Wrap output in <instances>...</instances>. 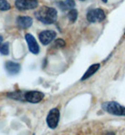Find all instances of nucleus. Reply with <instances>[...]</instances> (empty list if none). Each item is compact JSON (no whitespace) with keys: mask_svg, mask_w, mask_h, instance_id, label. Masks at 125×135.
<instances>
[{"mask_svg":"<svg viewBox=\"0 0 125 135\" xmlns=\"http://www.w3.org/2000/svg\"><path fill=\"white\" fill-rule=\"evenodd\" d=\"M35 16L41 23L49 25V24H53L56 20L58 11L55 8L43 6L35 12Z\"/></svg>","mask_w":125,"mask_h":135,"instance_id":"nucleus-1","label":"nucleus"},{"mask_svg":"<svg viewBox=\"0 0 125 135\" xmlns=\"http://www.w3.org/2000/svg\"><path fill=\"white\" fill-rule=\"evenodd\" d=\"M102 108L105 112L116 116H125V107L118 102L107 101L102 104Z\"/></svg>","mask_w":125,"mask_h":135,"instance_id":"nucleus-2","label":"nucleus"},{"mask_svg":"<svg viewBox=\"0 0 125 135\" xmlns=\"http://www.w3.org/2000/svg\"><path fill=\"white\" fill-rule=\"evenodd\" d=\"M60 118V112L58 108H54L50 110L49 113L46 117L47 126L49 127L51 129H55L58 126V122Z\"/></svg>","mask_w":125,"mask_h":135,"instance_id":"nucleus-3","label":"nucleus"},{"mask_svg":"<svg viewBox=\"0 0 125 135\" xmlns=\"http://www.w3.org/2000/svg\"><path fill=\"white\" fill-rule=\"evenodd\" d=\"M105 13L102 9H93L87 13V20L89 23H99L105 20Z\"/></svg>","mask_w":125,"mask_h":135,"instance_id":"nucleus-4","label":"nucleus"},{"mask_svg":"<svg viewBox=\"0 0 125 135\" xmlns=\"http://www.w3.org/2000/svg\"><path fill=\"white\" fill-rule=\"evenodd\" d=\"M38 0H15V6L20 11L33 9L38 7Z\"/></svg>","mask_w":125,"mask_h":135,"instance_id":"nucleus-5","label":"nucleus"},{"mask_svg":"<svg viewBox=\"0 0 125 135\" xmlns=\"http://www.w3.org/2000/svg\"><path fill=\"white\" fill-rule=\"evenodd\" d=\"M44 94L40 91H28L25 92V100L29 103H39L43 99Z\"/></svg>","mask_w":125,"mask_h":135,"instance_id":"nucleus-6","label":"nucleus"},{"mask_svg":"<svg viewBox=\"0 0 125 135\" xmlns=\"http://www.w3.org/2000/svg\"><path fill=\"white\" fill-rule=\"evenodd\" d=\"M25 38L27 43V47H28L29 51L31 52L32 54H35V55L39 54V52H40V46H39L35 37H34L32 34L27 33Z\"/></svg>","mask_w":125,"mask_h":135,"instance_id":"nucleus-7","label":"nucleus"},{"mask_svg":"<svg viewBox=\"0 0 125 135\" xmlns=\"http://www.w3.org/2000/svg\"><path fill=\"white\" fill-rule=\"evenodd\" d=\"M56 33L54 30H43L39 34V39L43 45H47L56 38Z\"/></svg>","mask_w":125,"mask_h":135,"instance_id":"nucleus-8","label":"nucleus"},{"mask_svg":"<svg viewBox=\"0 0 125 135\" xmlns=\"http://www.w3.org/2000/svg\"><path fill=\"white\" fill-rule=\"evenodd\" d=\"M16 23H17V26L20 28L27 29L32 26L33 20L29 16H19L17 18V20H16Z\"/></svg>","mask_w":125,"mask_h":135,"instance_id":"nucleus-9","label":"nucleus"},{"mask_svg":"<svg viewBox=\"0 0 125 135\" xmlns=\"http://www.w3.org/2000/svg\"><path fill=\"white\" fill-rule=\"evenodd\" d=\"M5 69L9 75H16L20 72L21 65L17 62L9 61L5 63Z\"/></svg>","mask_w":125,"mask_h":135,"instance_id":"nucleus-10","label":"nucleus"},{"mask_svg":"<svg viewBox=\"0 0 125 135\" xmlns=\"http://www.w3.org/2000/svg\"><path fill=\"white\" fill-rule=\"evenodd\" d=\"M99 68H100V63H94V64H92L91 66H89V68L86 71L84 76L81 78V80L84 81V80H86V79H88V78L92 77V76L98 71Z\"/></svg>","mask_w":125,"mask_h":135,"instance_id":"nucleus-11","label":"nucleus"},{"mask_svg":"<svg viewBox=\"0 0 125 135\" xmlns=\"http://www.w3.org/2000/svg\"><path fill=\"white\" fill-rule=\"evenodd\" d=\"M58 5L59 6V8H60L62 11H67V9H74V7H75V2H74V0H65V1L58 2Z\"/></svg>","mask_w":125,"mask_h":135,"instance_id":"nucleus-12","label":"nucleus"},{"mask_svg":"<svg viewBox=\"0 0 125 135\" xmlns=\"http://www.w3.org/2000/svg\"><path fill=\"white\" fill-rule=\"evenodd\" d=\"M77 16H78V12L75 9H70L69 13H68V18H69L70 22L74 23L77 19Z\"/></svg>","mask_w":125,"mask_h":135,"instance_id":"nucleus-13","label":"nucleus"},{"mask_svg":"<svg viewBox=\"0 0 125 135\" xmlns=\"http://www.w3.org/2000/svg\"><path fill=\"white\" fill-rule=\"evenodd\" d=\"M11 9V4L7 0H0V11H9Z\"/></svg>","mask_w":125,"mask_h":135,"instance_id":"nucleus-14","label":"nucleus"},{"mask_svg":"<svg viewBox=\"0 0 125 135\" xmlns=\"http://www.w3.org/2000/svg\"><path fill=\"white\" fill-rule=\"evenodd\" d=\"M9 43H5L3 45H1V46H0V53L2 55H8L9 52Z\"/></svg>","mask_w":125,"mask_h":135,"instance_id":"nucleus-15","label":"nucleus"},{"mask_svg":"<svg viewBox=\"0 0 125 135\" xmlns=\"http://www.w3.org/2000/svg\"><path fill=\"white\" fill-rule=\"evenodd\" d=\"M65 45V42L62 40V39H56L54 43V47L56 48H62L64 47Z\"/></svg>","mask_w":125,"mask_h":135,"instance_id":"nucleus-16","label":"nucleus"},{"mask_svg":"<svg viewBox=\"0 0 125 135\" xmlns=\"http://www.w3.org/2000/svg\"><path fill=\"white\" fill-rule=\"evenodd\" d=\"M2 43H3V37L0 35V46H1V45H2Z\"/></svg>","mask_w":125,"mask_h":135,"instance_id":"nucleus-17","label":"nucleus"},{"mask_svg":"<svg viewBox=\"0 0 125 135\" xmlns=\"http://www.w3.org/2000/svg\"><path fill=\"white\" fill-rule=\"evenodd\" d=\"M107 135H114V133H113V132H108V133H107Z\"/></svg>","mask_w":125,"mask_h":135,"instance_id":"nucleus-18","label":"nucleus"},{"mask_svg":"<svg viewBox=\"0 0 125 135\" xmlns=\"http://www.w3.org/2000/svg\"><path fill=\"white\" fill-rule=\"evenodd\" d=\"M102 1H103V2H105V3L107 2V0H102Z\"/></svg>","mask_w":125,"mask_h":135,"instance_id":"nucleus-19","label":"nucleus"},{"mask_svg":"<svg viewBox=\"0 0 125 135\" xmlns=\"http://www.w3.org/2000/svg\"><path fill=\"white\" fill-rule=\"evenodd\" d=\"M80 1H85V0H80Z\"/></svg>","mask_w":125,"mask_h":135,"instance_id":"nucleus-20","label":"nucleus"}]
</instances>
